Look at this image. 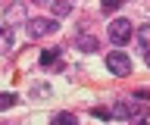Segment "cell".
I'll return each instance as SVG.
<instances>
[{"mask_svg": "<svg viewBox=\"0 0 150 125\" xmlns=\"http://www.w3.org/2000/svg\"><path fill=\"white\" fill-rule=\"evenodd\" d=\"M106 69H110L112 75H128V72H131V59H128V53L112 50L110 56H106Z\"/></svg>", "mask_w": 150, "mask_h": 125, "instance_id": "3957f363", "label": "cell"}, {"mask_svg": "<svg viewBox=\"0 0 150 125\" xmlns=\"http://www.w3.org/2000/svg\"><path fill=\"white\" fill-rule=\"evenodd\" d=\"M50 10H53L56 16H69V13H72V3H69V0H53Z\"/></svg>", "mask_w": 150, "mask_h": 125, "instance_id": "9c48e42d", "label": "cell"}, {"mask_svg": "<svg viewBox=\"0 0 150 125\" xmlns=\"http://www.w3.org/2000/svg\"><path fill=\"white\" fill-rule=\"evenodd\" d=\"M56 28H59V25H56L53 19H31L25 31H28V38H31V41H38V38H47V35L56 31Z\"/></svg>", "mask_w": 150, "mask_h": 125, "instance_id": "277c9868", "label": "cell"}, {"mask_svg": "<svg viewBox=\"0 0 150 125\" xmlns=\"http://www.w3.org/2000/svg\"><path fill=\"white\" fill-rule=\"evenodd\" d=\"M91 116H94V119H110V109H103V106H94Z\"/></svg>", "mask_w": 150, "mask_h": 125, "instance_id": "4fadbf2b", "label": "cell"}, {"mask_svg": "<svg viewBox=\"0 0 150 125\" xmlns=\"http://www.w3.org/2000/svg\"><path fill=\"white\" fill-rule=\"evenodd\" d=\"M75 47H78V50H84V53H94V50H100V41H97V38H91V35H81V38L75 41Z\"/></svg>", "mask_w": 150, "mask_h": 125, "instance_id": "5b68a950", "label": "cell"}, {"mask_svg": "<svg viewBox=\"0 0 150 125\" xmlns=\"http://www.w3.org/2000/svg\"><path fill=\"white\" fill-rule=\"evenodd\" d=\"M9 50H13V28L0 25V53H9Z\"/></svg>", "mask_w": 150, "mask_h": 125, "instance_id": "8992f818", "label": "cell"}, {"mask_svg": "<svg viewBox=\"0 0 150 125\" xmlns=\"http://www.w3.org/2000/svg\"><path fill=\"white\" fill-rule=\"evenodd\" d=\"M50 125H78V119H75V113H56Z\"/></svg>", "mask_w": 150, "mask_h": 125, "instance_id": "ba28073f", "label": "cell"}, {"mask_svg": "<svg viewBox=\"0 0 150 125\" xmlns=\"http://www.w3.org/2000/svg\"><path fill=\"white\" fill-rule=\"evenodd\" d=\"M59 50H63V47H50V50H44V53H41V59H38V63H41V66H53V63H56V59H59Z\"/></svg>", "mask_w": 150, "mask_h": 125, "instance_id": "52a82bcc", "label": "cell"}, {"mask_svg": "<svg viewBox=\"0 0 150 125\" xmlns=\"http://www.w3.org/2000/svg\"><path fill=\"white\" fill-rule=\"evenodd\" d=\"M16 100H19V97H16V94H9V91H6V94H0V109H9Z\"/></svg>", "mask_w": 150, "mask_h": 125, "instance_id": "8fae6325", "label": "cell"}, {"mask_svg": "<svg viewBox=\"0 0 150 125\" xmlns=\"http://www.w3.org/2000/svg\"><path fill=\"white\" fill-rule=\"evenodd\" d=\"M131 22L128 19H112L110 22V41L112 44H116V47H122V44H128L131 41Z\"/></svg>", "mask_w": 150, "mask_h": 125, "instance_id": "7a4b0ae2", "label": "cell"}, {"mask_svg": "<svg viewBox=\"0 0 150 125\" xmlns=\"http://www.w3.org/2000/svg\"><path fill=\"white\" fill-rule=\"evenodd\" d=\"M138 41H141V47H144V50H150V25H141Z\"/></svg>", "mask_w": 150, "mask_h": 125, "instance_id": "30bf717a", "label": "cell"}, {"mask_svg": "<svg viewBox=\"0 0 150 125\" xmlns=\"http://www.w3.org/2000/svg\"><path fill=\"white\" fill-rule=\"evenodd\" d=\"M116 119H128V125H147L150 113L147 106L141 103V100H116V106H112V113Z\"/></svg>", "mask_w": 150, "mask_h": 125, "instance_id": "6da1fadb", "label": "cell"}, {"mask_svg": "<svg viewBox=\"0 0 150 125\" xmlns=\"http://www.w3.org/2000/svg\"><path fill=\"white\" fill-rule=\"evenodd\" d=\"M25 16V6H9V13H6V19L13 22V19H22Z\"/></svg>", "mask_w": 150, "mask_h": 125, "instance_id": "7c38bea8", "label": "cell"}, {"mask_svg": "<svg viewBox=\"0 0 150 125\" xmlns=\"http://www.w3.org/2000/svg\"><path fill=\"white\" fill-rule=\"evenodd\" d=\"M144 59H147V66H150V50H144Z\"/></svg>", "mask_w": 150, "mask_h": 125, "instance_id": "5bb4252c", "label": "cell"}]
</instances>
